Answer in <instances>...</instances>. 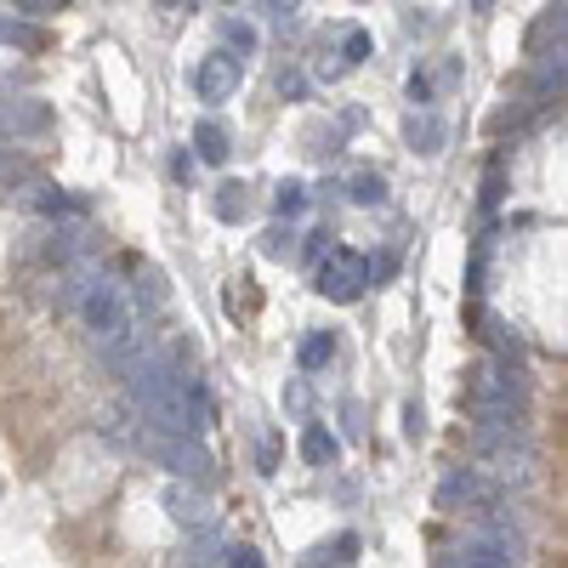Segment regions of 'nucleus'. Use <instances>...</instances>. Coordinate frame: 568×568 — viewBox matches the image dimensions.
<instances>
[{
  "instance_id": "36",
  "label": "nucleus",
  "mask_w": 568,
  "mask_h": 568,
  "mask_svg": "<svg viewBox=\"0 0 568 568\" xmlns=\"http://www.w3.org/2000/svg\"><path fill=\"white\" fill-rule=\"evenodd\" d=\"M471 7H478V12H489V7H495V0H471Z\"/></svg>"
},
{
  "instance_id": "26",
  "label": "nucleus",
  "mask_w": 568,
  "mask_h": 568,
  "mask_svg": "<svg viewBox=\"0 0 568 568\" xmlns=\"http://www.w3.org/2000/svg\"><path fill=\"white\" fill-rule=\"evenodd\" d=\"M222 40H227L240 58H251V52H256V29H251L245 18H227V23H222Z\"/></svg>"
},
{
  "instance_id": "21",
  "label": "nucleus",
  "mask_w": 568,
  "mask_h": 568,
  "mask_svg": "<svg viewBox=\"0 0 568 568\" xmlns=\"http://www.w3.org/2000/svg\"><path fill=\"white\" fill-rule=\"evenodd\" d=\"M262 256L291 262V256H296V227H291V222H273V227L262 233Z\"/></svg>"
},
{
  "instance_id": "9",
  "label": "nucleus",
  "mask_w": 568,
  "mask_h": 568,
  "mask_svg": "<svg viewBox=\"0 0 568 568\" xmlns=\"http://www.w3.org/2000/svg\"><path fill=\"white\" fill-rule=\"evenodd\" d=\"M194 91H200V103H227L233 91H240V58L233 52H211L194 63Z\"/></svg>"
},
{
  "instance_id": "4",
  "label": "nucleus",
  "mask_w": 568,
  "mask_h": 568,
  "mask_svg": "<svg viewBox=\"0 0 568 568\" xmlns=\"http://www.w3.org/2000/svg\"><path fill=\"white\" fill-rule=\"evenodd\" d=\"M313 291L336 307H353L364 291H369V267L358 251H324L318 256V273H313Z\"/></svg>"
},
{
  "instance_id": "7",
  "label": "nucleus",
  "mask_w": 568,
  "mask_h": 568,
  "mask_svg": "<svg viewBox=\"0 0 568 568\" xmlns=\"http://www.w3.org/2000/svg\"><path fill=\"white\" fill-rule=\"evenodd\" d=\"M80 251H85V227H80V216H74V222H45L40 233H29V245H23V256L58 262V267H69Z\"/></svg>"
},
{
  "instance_id": "13",
  "label": "nucleus",
  "mask_w": 568,
  "mask_h": 568,
  "mask_svg": "<svg viewBox=\"0 0 568 568\" xmlns=\"http://www.w3.org/2000/svg\"><path fill=\"white\" fill-rule=\"evenodd\" d=\"M444 142H449V125H444L433 109L404 114V149H415V154H444Z\"/></svg>"
},
{
  "instance_id": "6",
  "label": "nucleus",
  "mask_w": 568,
  "mask_h": 568,
  "mask_svg": "<svg viewBox=\"0 0 568 568\" xmlns=\"http://www.w3.org/2000/svg\"><path fill=\"white\" fill-rule=\"evenodd\" d=\"M438 568H511V535L506 529H478L466 546H455Z\"/></svg>"
},
{
  "instance_id": "29",
  "label": "nucleus",
  "mask_w": 568,
  "mask_h": 568,
  "mask_svg": "<svg viewBox=\"0 0 568 568\" xmlns=\"http://www.w3.org/2000/svg\"><path fill=\"white\" fill-rule=\"evenodd\" d=\"M18 12H29V18H45V12H63L69 0H12Z\"/></svg>"
},
{
  "instance_id": "22",
  "label": "nucleus",
  "mask_w": 568,
  "mask_h": 568,
  "mask_svg": "<svg viewBox=\"0 0 568 568\" xmlns=\"http://www.w3.org/2000/svg\"><path fill=\"white\" fill-rule=\"evenodd\" d=\"M296 358H302V369H324L329 358H336V336H329V329H318V336H307V342L296 347Z\"/></svg>"
},
{
  "instance_id": "32",
  "label": "nucleus",
  "mask_w": 568,
  "mask_h": 568,
  "mask_svg": "<svg viewBox=\"0 0 568 568\" xmlns=\"http://www.w3.org/2000/svg\"><path fill=\"white\" fill-rule=\"evenodd\" d=\"M256 460H262V471H267V478H273V471H278V444H273V438H267V444H262V455H256Z\"/></svg>"
},
{
  "instance_id": "27",
  "label": "nucleus",
  "mask_w": 568,
  "mask_h": 568,
  "mask_svg": "<svg viewBox=\"0 0 568 568\" xmlns=\"http://www.w3.org/2000/svg\"><path fill=\"white\" fill-rule=\"evenodd\" d=\"M29 176H34V171H29L18 154H7V149H0V194H7V187H23Z\"/></svg>"
},
{
  "instance_id": "1",
  "label": "nucleus",
  "mask_w": 568,
  "mask_h": 568,
  "mask_svg": "<svg viewBox=\"0 0 568 568\" xmlns=\"http://www.w3.org/2000/svg\"><path fill=\"white\" fill-rule=\"evenodd\" d=\"M125 404L136 409L142 426H154V433H176V438H200L205 426H211V404L200 393V382L187 375V358H160L149 353L136 369H125Z\"/></svg>"
},
{
  "instance_id": "14",
  "label": "nucleus",
  "mask_w": 568,
  "mask_h": 568,
  "mask_svg": "<svg viewBox=\"0 0 568 568\" xmlns=\"http://www.w3.org/2000/svg\"><path fill=\"white\" fill-rule=\"evenodd\" d=\"M562 23H568L562 0H551V7L540 12V23L529 29V52H535V58H540V52H551V45H562Z\"/></svg>"
},
{
  "instance_id": "35",
  "label": "nucleus",
  "mask_w": 568,
  "mask_h": 568,
  "mask_svg": "<svg viewBox=\"0 0 568 568\" xmlns=\"http://www.w3.org/2000/svg\"><path fill=\"white\" fill-rule=\"evenodd\" d=\"M160 7H165V12H182V0H160Z\"/></svg>"
},
{
  "instance_id": "28",
  "label": "nucleus",
  "mask_w": 568,
  "mask_h": 568,
  "mask_svg": "<svg viewBox=\"0 0 568 568\" xmlns=\"http://www.w3.org/2000/svg\"><path fill=\"white\" fill-rule=\"evenodd\" d=\"M222 568H262V557L251 546H233V551H222Z\"/></svg>"
},
{
  "instance_id": "33",
  "label": "nucleus",
  "mask_w": 568,
  "mask_h": 568,
  "mask_svg": "<svg viewBox=\"0 0 568 568\" xmlns=\"http://www.w3.org/2000/svg\"><path fill=\"white\" fill-rule=\"evenodd\" d=\"M404 433H409V438H420V409H415V404L404 409Z\"/></svg>"
},
{
  "instance_id": "20",
  "label": "nucleus",
  "mask_w": 568,
  "mask_h": 568,
  "mask_svg": "<svg viewBox=\"0 0 568 568\" xmlns=\"http://www.w3.org/2000/svg\"><path fill=\"white\" fill-rule=\"evenodd\" d=\"M347 200H353V205H382V200H387V176H382V171H358V176L347 182Z\"/></svg>"
},
{
  "instance_id": "3",
  "label": "nucleus",
  "mask_w": 568,
  "mask_h": 568,
  "mask_svg": "<svg viewBox=\"0 0 568 568\" xmlns=\"http://www.w3.org/2000/svg\"><path fill=\"white\" fill-rule=\"evenodd\" d=\"M131 449H142L149 460H160L165 471H176V478H200V484H211V478H216V460L205 455V444H200V438L154 433V426H142V420H136V433H131Z\"/></svg>"
},
{
  "instance_id": "5",
  "label": "nucleus",
  "mask_w": 568,
  "mask_h": 568,
  "mask_svg": "<svg viewBox=\"0 0 568 568\" xmlns=\"http://www.w3.org/2000/svg\"><path fill=\"white\" fill-rule=\"evenodd\" d=\"M80 318L91 324V329H98V336H109V329H120L125 318H136L131 313V302H125V284L120 278H109L103 267L98 273H91V284H85V291H80Z\"/></svg>"
},
{
  "instance_id": "12",
  "label": "nucleus",
  "mask_w": 568,
  "mask_h": 568,
  "mask_svg": "<svg viewBox=\"0 0 568 568\" xmlns=\"http://www.w3.org/2000/svg\"><path fill=\"white\" fill-rule=\"evenodd\" d=\"M165 506H171L176 524H182V529H194V535H211V524H216V511H211V495H205V489L171 484V489H165Z\"/></svg>"
},
{
  "instance_id": "19",
  "label": "nucleus",
  "mask_w": 568,
  "mask_h": 568,
  "mask_svg": "<svg viewBox=\"0 0 568 568\" xmlns=\"http://www.w3.org/2000/svg\"><path fill=\"white\" fill-rule=\"evenodd\" d=\"M194 149H200L205 165H222V160H227V131H222L216 120H200V125H194Z\"/></svg>"
},
{
  "instance_id": "11",
  "label": "nucleus",
  "mask_w": 568,
  "mask_h": 568,
  "mask_svg": "<svg viewBox=\"0 0 568 568\" xmlns=\"http://www.w3.org/2000/svg\"><path fill=\"white\" fill-rule=\"evenodd\" d=\"M495 478H489V471L484 466H460V471H449V478H444V489H438V500L444 506H484V500H495Z\"/></svg>"
},
{
  "instance_id": "31",
  "label": "nucleus",
  "mask_w": 568,
  "mask_h": 568,
  "mask_svg": "<svg viewBox=\"0 0 568 568\" xmlns=\"http://www.w3.org/2000/svg\"><path fill=\"white\" fill-rule=\"evenodd\" d=\"M500 205V165H489V176H484V211H495Z\"/></svg>"
},
{
  "instance_id": "10",
  "label": "nucleus",
  "mask_w": 568,
  "mask_h": 568,
  "mask_svg": "<svg viewBox=\"0 0 568 568\" xmlns=\"http://www.w3.org/2000/svg\"><path fill=\"white\" fill-rule=\"evenodd\" d=\"M18 200H23L29 211H40L45 222H58V216H85V200H80V194H69V187H58V182H40V176L23 182Z\"/></svg>"
},
{
  "instance_id": "34",
  "label": "nucleus",
  "mask_w": 568,
  "mask_h": 568,
  "mask_svg": "<svg viewBox=\"0 0 568 568\" xmlns=\"http://www.w3.org/2000/svg\"><path fill=\"white\" fill-rule=\"evenodd\" d=\"M291 7H296V0H267V12H273V18H284Z\"/></svg>"
},
{
  "instance_id": "16",
  "label": "nucleus",
  "mask_w": 568,
  "mask_h": 568,
  "mask_svg": "<svg viewBox=\"0 0 568 568\" xmlns=\"http://www.w3.org/2000/svg\"><path fill=\"white\" fill-rule=\"evenodd\" d=\"M0 45H18V52H40V45H45V29L29 23V18H7V12H0Z\"/></svg>"
},
{
  "instance_id": "24",
  "label": "nucleus",
  "mask_w": 568,
  "mask_h": 568,
  "mask_svg": "<svg viewBox=\"0 0 568 568\" xmlns=\"http://www.w3.org/2000/svg\"><path fill=\"white\" fill-rule=\"evenodd\" d=\"M245 211H251L245 187H240V182H222V187H216V216H222V222H240Z\"/></svg>"
},
{
  "instance_id": "17",
  "label": "nucleus",
  "mask_w": 568,
  "mask_h": 568,
  "mask_svg": "<svg viewBox=\"0 0 568 568\" xmlns=\"http://www.w3.org/2000/svg\"><path fill=\"white\" fill-rule=\"evenodd\" d=\"M364 58H369V34H364V29H347V40H342V58H336V63H324L318 74H324V80H342V74H347V69H358Z\"/></svg>"
},
{
  "instance_id": "18",
  "label": "nucleus",
  "mask_w": 568,
  "mask_h": 568,
  "mask_svg": "<svg viewBox=\"0 0 568 568\" xmlns=\"http://www.w3.org/2000/svg\"><path fill=\"white\" fill-rule=\"evenodd\" d=\"M353 557H358V535H336L329 546H313L302 568H342V562H353Z\"/></svg>"
},
{
  "instance_id": "23",
  "label": "nucleus",
  "mask_w": 568,
  "mask_h": 568,
  "mask_svg": "<svg viewBox=\"0 0 568 568\" xmlns=\"http://www.w3.org/2000/svg\"><path fill=\"white\" fill-rule=\"evenodd\" d=\"M302 455H307L313 466H324V460H336V455H342V444H336V433H324V426H307Z\"/></svg>"
},
{
  "instance_id": "30",
  "label": "nucleus",
  "mask_w": 568,
  "mask_h": 568,
  "mask_svg": "<svg viewBox=\"0 0 568 568\" xmlns=\"http://www.w3.org/2000/svg\"><path fill=\"white\" fill-rule=\"evenodd\" d=\"M409 103H415V109L433 103V80H426V74H409Z\"/></svg>"
},
{
  "instance_id": "2",
  "label": "nucleus",
  "mask_w": 568,
  "mask_h": 568,
  "mask_svg": "<svg viewBox=\"0 0 568 568\" xmlns=\"http://www.w3.org/2000/svg\"><path fill=\"white\" fill-rule=\"evenodd\" d=\"M466 404L484 426H517V404H524V382L500 358H478L466 369Z\"/></svg>"
},
{
  "instance_id": "8",
  "label": "nucleus",
  "mask_w": 568,
  "mask_h": 568,
  "mask_svg": "<svg viewBox=\"0 0 568 568\" xmlns=\"http://www.w3.org/2000/svg\"><path fill=\"white\" fill-rule=\"evenodd\" d=\"M52 131V109L40 98H0V142H29Z\"/></svg>"
},
{
  "instance_id": "15",
  "label": "nucleus",
  "mask_w": 568,
  "mask_h": 568,
  "mask_svg": "<svg viewBox=\"0 0 568 568\" xmlns=\"http://www.w3.org/2000/svg\"><path fill=\"white\" fill-rule=\"evenodd\" d=\"M478 336L495 347V358L500 364H517V358H524V347H517V336H511V329L495 318V313H478Z\"/></svg>"
},
{
  "instance_id": "25",
  "label": "nucleus",
  "mask_w": 568,
  "mask_h": 568,
  "mask_svg": "<svg viewBox=\"0 0 568 568\" xmlns=\"http://www.w3.org/2000/svg\"><path fill=\"white\" fill-rule=\"evenodd\" d=\"M273 211L284 216V222H291V216H302L307 211V187L291 176V182H278V194H273Z\"/></svg>"
}]
</instances>
